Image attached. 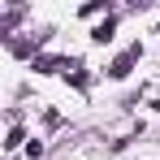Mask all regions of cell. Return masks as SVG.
Masks as SVG:
<instances>
[{
	"instance_id": "cell-1",
	"label": "cell",
	"mask_w": 160,
	"mask_h": 160,
	"mask_svg": "<svg viewBox=\"0 0 160 160\" xmlns=\"http://www.w3.org/2000/svg\"><path fill=\"white\" fill-rule=\"evenodd\" d=\"M134 61H138V48H130V52H121L117 61H112V65H108V74H112V78H126V74L134 69Z\"/></svg>"
},
{
	"instance_id": "cell-2",
	"label": "cell",
	"mask_w": 160,
	"mask_h": 160,
	"mask_svg": "<svg viewBox=\"0 0 160 160\" xmlns=\"http://www.w3.org/2000/svg\"><path fill=\"white\" fill-rule=\"evenodd\" d=\"M91 39H95V43H108V39H112V18H104L100 26L91 30Z\"/></svg>"
}]
</instances>
